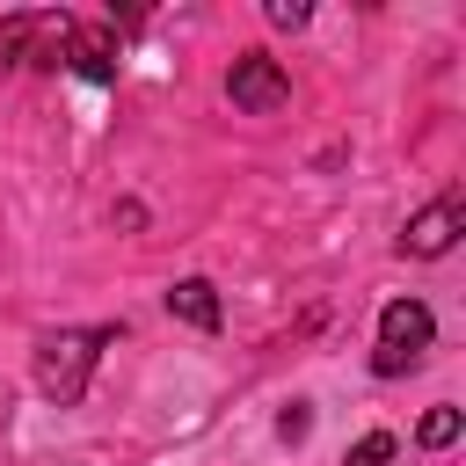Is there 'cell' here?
Listing matches in <instances>:
<instances>
[{
  "label": "cell",
  "mask_w": 466,
  "mask_h": 466,
  "mask_svg": "<svg viewBox=\"0 0 466 466\" xmlns=\"http://www.w3.org/2000/svg\"><path fill=\"white\" fill-rule=\"evenodd\" d=\"M102 342H116V328H58V335H44L36 342V386H44V400L73 408L87 393V379H95Z\"/></svg>",
  "instance_id": "cell-1"
},
{
  "label": "cell",
  "mask_w": 466,
  "mask_h": 466,
  "mask_svg": "<svg viewBox=\"0 0 466 466\" xmlns=\"http://www.w3.org/2000/svg\"><path fill=\"white\" fill-rule=\"evenodd\" d=\"M415 437H422V444H451V437H459V408H430Z\"/></svg>",
  "instance_id": "cell-8"
},
{
  "label": "cell",
  "mask_w": 466,
  "mask_h": 466,
  "mask_svg": "<svg viewBox=\"0 0 466 466\" xmlns=\"http://www.w3.org/2000/svg\"><path fill=\"white\" fill-rule=\"evenodd\" d=\"M393 459H400V444H393L386 430H371V437H357V444H350V459H342V466H393Z\"/></svg>",
  "instance_id": "cell-7"
},
{
  "label": "cell",
  "mask_w": 466,
  "mask_h": 466,
  "mask_svg": "<svg viewBox=\"0 0 466 466\" xmlns=\"http://www.w3.org/2000/svg\"><path fill=\"white\" fill-rule=\"evenodd\" d=\"M167 313H175V320H189V328H204V335H211V328H218V291H211V284H204V277H182V284H175V291H167Z\"/></svg>",
  "instance_id": "cell-6"
},
{
  "label": "cell",
  "mask_w": 466,
  "mask_h": 466,
  "mask_svg": "<svg viewBox=\"0 0 466 466\" xmlns=\"http://www.w3.org/2000/svg\"><path fill=\"white\" fill-rule=\"evenodd\" d=\"M226 95H233V109H248V116H277V109L291 102V80H284V66H277L269 51H240L233 73H226Z\"/></svg>",
  "instance_id": "cell-3"
},
{
  "label": "cell",
  "mask_w": 466,
  "mask_h": 466,
  "mask_svg": "<svg viewBox=\"0 0 466 466\" xmlns=\"http://www.w3.org/2000/svg\"><path fill=\"white\" fill-rule=\"evenodd\" d=\"M66 66L80 73V80H116V36L102 29V22H73V36H66Z\"/></svg>",
  "instance_id": "cell-5"
},
{
  "label": "cell",
  "mask_w": 466,
  "mask_h": 466,
  "mask_svg": "<svg viewBox=\"0 0 466 466\" xmlns=\"http://www.w3.org/2000/svg\"><path fill=\"white\" fill-rule=\"evenodd\" d=\"M430 335H437L430 306H422V299H393V306L379 313V350H371V371H379V379H400L408 364H422Z\"/></svg>",
  "instance_id": "cell-2"
},
{
  "label": "cell",
  "mask_w": 466,
  "mask_h": 466,
  "mask_svg": "<svg viewBox=\"0 0 466 466\" xmlns=\"http://www.w3.org/2000/svg\"><path fill=\"white\" fill-rule=\"evenodd\" d=\"M306 430H313V415H306V400H291V408L277 415V437H284V444H299Z\"/></svg>",
  "instance_id": "cell-10"
},
{
  "label": "cell",
  "mask_w": 466,
  "mask_h": 466,
  "mask_svg": "<svg viewBox=\"0 0 466 466\" xmlns=\"http://www.w3.org/2000/svg\"><path fill=\"white\" fill-rule=\"evenodd\" d=\"M459 226H466V204H459V189H444L437 204H422V211L408 218V233H400V255H415V262H437V255H451Z\"/></svg>",
  "instance_id": "cell-4"
},
{
  "label": "cell",
  "mask_w": 466,
  "mask_h": 466,
  "mask_svg": "<svg viewBox=\"0 0 466 466\" xmlns=\"http://www.w3.org/2000/svg\"><path fill=\"white\" fill-rule=\"evenodd\" d=\"M262 15H269L277 29H306V15H313V7H306V0H269Z\"/></svg>",
  "instance_id": "cell-9"
}]
</instances>
